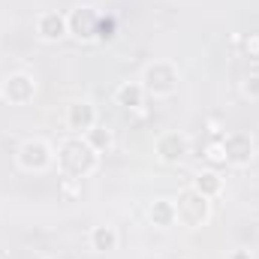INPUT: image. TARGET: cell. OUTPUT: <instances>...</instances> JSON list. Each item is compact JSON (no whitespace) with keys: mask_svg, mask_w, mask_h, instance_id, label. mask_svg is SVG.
Returning <instances> with one entry per match:
<instances>
[{"mask_svg":"<svg viewBox=\"0 0 259 259\" xmlns=\"http://www.w3.org/2000/svg\"><path fill=\"white\" fill-rule=\"evenodd\" d=\"M175 202V223L184 226V229H202L211 223V214H214V202L208 196L196 193L193 187L181 190Z\"/></svg>","mask_w":259,"mask_h":259,"instance_id":"obj_3","label":"cell"},{"mask_svg":"<svg viewBox=\"0 0 259 259\" xmlns=\"http://www.w3.org/2000/svg\"><path fill=\"white\" fill-rule=\"evenodd\" d=\"M36 33L42 42H61L69 36V24H66V12L58 9H49V12H39L36 18Z\"/></svg>","mask_w":259,"mask_h":259,"instance_id":"obj_10","label":"cell"},{"mask_svg":"<svg viewBox=\"0 0 259 259\" xmlns=\"http://www.w3.org/2000/svg\"><path fill=\"white\" fill-rule=\"evenodd\" d=\"M241 94L247 100H259V72H250L244 81H241Z\"/></svg>","mask_w":259,"mask_h":259,"instance_id":"obj_19","label":"cell"},{"mask_svg":"<svg viewBox=\"0 0 259 259\" xmlns=\"http://www.w3.org/2000/svg\"><path fill=\"white\" fill-rule=\"evenodd\" d=\"M100 9L94 6H75L72 12H66V24H69V36L78 42H97V27H100Z\"/></svg>","mask_w":259,"mask_h":259,"instance_id":"obj_9","label":"cell"},{"mask_svg":"<svg viewBox=\"0 0 259 259\" xmlns=\"http://www.w3.org/2000/svg\"><path fill=\"white\" fill-rule=\"evenodd\" d=\"M100 124L97 106L91 100H69L64 109V127L69 130V136H84L88 130H94Z\"/></svg>","mask_w":259,"mask_h":259,"instance_id":"obj_7","label":"cell"},{"mask_svg":"<svg viewBox=\"0 0 259 259\" xmlns=\"http://www.w3.org/2000/svg\"><path fill=\"white\" fill-rule=\"evenodd\" d=\"M118 36V18L115 15H100V27H97V42H112Z\"/></svg>","mask_w":259,"mask_h":259,"instance_id":"obj_16","label":"cell"},{"mask_svg":"<svg viewBox=\"0 0 259 259\" xmlns=\"http://www.w3.org/2000/svg\"><path fill=\"white\" fill-rule=\"evenodd\" d=\"M142 88L151 100H169L181 88V69L172 61H151L142 69Z\"/></svg>","mask_w":259,"mask_h":259,"instance_id":"obj_2","label":"cell"},{"mask_svg":"<svg viewBox=\"0 0 259 259\" xmlns=\"http://www.w3.org/2000/svg\"><path fill=\"white\" fill-rule=\"evenodd\" d=\"M229 259H253V253H250L247 247H235V250L229 253Z\"/></svg>","mask_w":259,"mask_h":259,"instance_id":"obj_21","label":"cell"},{"mask_svg":"<svg viewBox=\"0 0 259 259\" xmlns=\"http://www.w3.org/2000/svg\"><path fill=\"white\" fill-rule=\"evenodd\" d=\"M55 160H58V154H55V148L46 142V139H24L21 145H18V151H15V163H18V169L21 172H30V175H42V172H49L52 166H55Z\"/></svg>","mask_w":259,"mask_h":259,"instance_id":"obj_4","label":"cell"},{"mask_svg":"<svg viewBox=\"0 0 259 259\" xmlns=\"http://www.w3.org/2000/svg\"><path fill=\"white\" fill-rule=\"evenodd\" d=\"M241 49H244V55H247L250 61H256V64H259V30L244 33V39H241Z\"/></svg>","mask_w":259,"mask_h":259,"instance_id":"obj_18","label":"cell"},{"mask_svg":"<svg viewBox=\"0 0 259 259\" xmlns=\"http://www.w3.org/2000/svg\"><path fill=\"white\" fill-rule=\"evenodd\" d=\"M55 154H58V166H61V172L69 175V178H78V181L97 175V169H100V157H103V154H97V151L88 145L84 136H66L64 142L58 145Z\"/></svg>","mask_w":259,"mask_h":259,"instance_id":"obj_1","label":"cell"},{"mask_svg":"<svg viewBox=\"0 0 259 259\" xmlns=\"http://www.w3.org/2000/svg\"><path fill=\"white\" fill-rule=\"evenodd\" d=\"M88 241H91V250H97V253H112V250H118L121 235H118V229H115L112 223H100V226L91 229Z\"/></svg>","mask_w":259,"mask_h":259,"instance_id":"obj_12","label":"cell"},{"mask_svg":"<svg viewBox=\"0 0 259 259\" xmlns=\"http://www.w3.org/2000/svg\"><path fill=\"white\" fill-rule=\"evenodd\" d=\"M211 166H226V151H223V139H208L205 154H202Z\"/></svg>","mask_w":259,"mask_h":259,"instance_id":"obj_17","label":"cell"},{"mask_svg":"<svg viewBox=\"0 0 259 259\" xmlns=\"http://www.w3.org/2000/svg\"><path fill=\"white\" fill-rule=\"evenodd\" d=\"M154 154L163 166H181L190 154V139L178 130H169V133H160L157 142H154Z\"/></svg>","mask_w":259,"mask_h":259,"instance_id":"obj_5","label":"cell"},{"mask_svg":"<svg viewBox=\"0 0 259 259\" xmlns=\"http://www.w3.org/2000/svg\"><path fill=\"white\" fill-rule=\"evenodd\" d=\"M84 139H88V145H91L97 154H109V151L115 148V133L106 127V124H97L94 130H88Z\"/></svg>","mask_w":259,"mask_h":259,"instance_id":"obj_15","label":"cell"},{"mask_svg":"<svg viewBox=\"0 0 259 259\" xmlns=\"http://www.w3.org/2000/svg\"><path fill=\"white\" fill-rule=\"evenodd\" d=\"M61 190H64L66 199H75L81 193V181L78 178H69V175H61Z\"/></svg>","mask_w":259,"mask_h":259,"instance_id":"obj_20","label":"cell"},{"mask_svg":"<svg viewBox=\"0 0 259 259\" xmlns=\"http://www.w3.org/2000/svg\"><path fill=\"white\" fill-rule=\"evenodd\" d=\"M148 220H151L157 229L175 226V202H172V199H154V202L148 205Z\"/></svg>","mask_w":259,"mask_h":259,"instance_id":"obj_14","label":"cell"},{"mask_svg":"<svg viewBox=\"0 0 259 259\" xmlns=\"http://www.w3.org/2000/svg\"><path fill=\"white\" fill-rule=\"evenodd\" d=\"M0 97L9 106H27L36 97V78L30 72H9L0 81Z\"/></svg>","mask_w":259,"mask_h":259,"instance_id":"obj_8","label":"cell"},{"mask_svg":"<svg viewBox=\"0 0 259 259\" xmlns=\"http://www.w3.org/2000/svg\"><path fill=\"white\" fill-rule=\"evenodd\" d=\"M193 187L196 193H202V196H208L211 202L217 199V196L223 193V178H220V172L217 169H199L193 175Z\"/></svg>","mask_w":259,"mask_h":259,"instance_id":"obj_13","label":"cell"},{"mask_svg":"<svg viewBox=\"0 0 259 259\" xmlns=\"http://www.w3.org/2000/svg\"><path fill=\"white\" fill-rule=\"evenodd\" d=\"M223 151H226V166H235V169H244L253 163L256 157V139L250 133H241V130H232L223 136Z\"/></svg>","mask_w":259,"mask_h":259,"instance_id":"obj_6","label":"cell"},{"mask_svg":"<svg viewBox=\"0 0 259 259\" xmlns=\"http://www.w3.org/2000/svg\"><path fill=\"white\" fill-rule=\"evenodd\" d=\"M145 100H148V94H145L142 81H121V84H118V91H115V103H118L121 109H127V112L142 109V106H145Z\"/></svg>","mask_w":259,"mask_h":259,"instance_id":"obj_11","label":"cell"}]
</instances>
